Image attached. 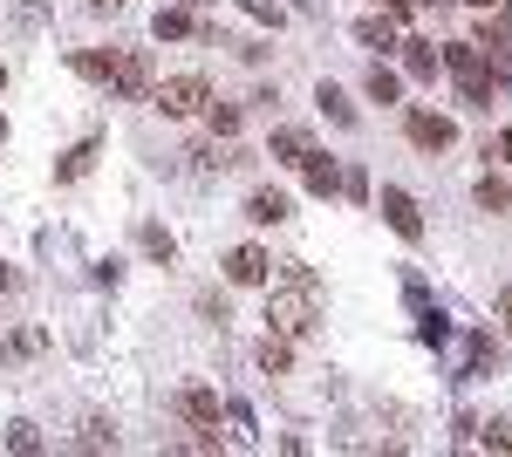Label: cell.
Returning a JSON list of instances; mask_svg holds the SVG:
<instances>
[{
    "label": "cell",
    "mask_w": 512,
    "mask_h": 457,
    "mask_svg": "<svg viewBox=\"0 0 512 457\" xmlns=\"http://www.w3.org/2000/svg\"><path fill=\"white\" fill-rule=\"evenodd\" d=\"M321 321V273L315 267H287L280 287L267 294V328L274 335H308Z\"/></svg>",
    "instance_id": "obj_1"
},
{
    "label": "cell",
    "mask_w": 512,
    "mask_h": 457,
    "mask_svg": "<svg viewBox=\"0 0 512 457\" xmlns=\"http://www.w3.org/2000/svg\"><path fill=\"white\" fill-rule=\"evenodd\" d=\"M444 69L458 76V89H465L472 110H492V89H499V82H492V62H485L478 41H451V48H444Z\"/></svg>",
    "instance_id": "obj_2"
},
{
    "label": "cell",
    "mask_w": 512,
    "mask_h": 457,
    "mask_svg": "<svg viewBox=\"0 0 512 457\" xmlns=\"http://www.w3.org/2000/svg\"><path fill=\"white\" fill-rule=\"evenodd\" d=\"M151 103L164 116H198L212 103V89H205V76H171V82H151Z\"/></svg>",
    "instance_id": "obj_3"
},
{
    "label": "cell",
    "mask_w": 512,
    "mask_h": 457,
    "mask_svg": "<svg viewBox=\"0 0 512 457\" xmlns=\"http://www.w3.org/2000/svg\"><path fill=\"white\" fill-rule=\"evenodd\" d=\"M151 55H144V48H123L117 62H110V96H123V103H144V96H151Z\"/></svg>",
    "instance_id": "obj_4"
},
{
    "label": "cell",
    "mask_w": 512,
    "mask_h": 457,
    "mask_svg": "<svg viewBox=\"0 0 512 457\" xmlns=\"http://www.w3.org/2000/svg\"><path fill=\"white\" fill-rule=\"evenodd\" d=\"M383 219H390L396 239H410V246L424 239V212H417V198H410L403 185H383Z\"/></svg>",
    "instance_id": "obj_5"
},
{
    "label": "cell",
    "mask_w": 512,
    "mask_h": 457,
    "mask_svg": "<svg viewBox=\"0 0 512 457\" xmlns=\"http://www.w3.org/2000/svg\"><path fill=\"white\" fill-rule=\"evenodd\" d=\"M410 144H417V151H451V144H458V123L437 116V110H410Z\"/></svg>",
    "instance_id": "obj_6"
},
{
    "label": "cell",
    "mask_w": 512,
    "mask_h": 457,
    "mask_svg": "<svg viewBox=\"0 0 512 457\" xmlns=\"http://www.w3.org/2000/svg\"><path fill=\"white\" fill-rule=\"evenodd\" d=\"M171 410L192 423V430H219V389L192 382V389H178V403H171Z\"/></svg>",
    "instance_id": "obj_7"
},
{
    "label": "cell",
    "mask_w": 512,
    "mask_h": 457,
    "mask_svg": "<svg viewBox=\"0 0 512 457\" xmlns=\"http://www.w3.org/2000/svg\"><path fill=\"white\" fill-rule=\"evenodd\" d=\"M267 267H274V260H267L260 246H233V253H226V280H233V287H260Z\"/></svg>",
    "instance_id": "obj_8"
},
{
    "label": "cell",
    "mask_w": 512,
    "mask_h": 457,
    "mask_svg": "<svg viewBox=\"0 0 512 457\" xmlns=\"http://www.w3.org/2000/svg\"><path fill=\"white\" fill-rule=\"evenodd\" d=\"M287 212H294V205H287V191H274V185H260L246 198V219H253V226H280Z\"/></svg>",
    "instance_id": "obj_9"
},
{
    "label": "cell",
    "mask_w": 512,
    "mask_h": 457,
    "mask_svg": "<svg viewBox=\"0 0 512 457\" xmlns=\"http://www.w3.org/2000/svg\"><path fill=\"white\" fill-rule=\"evenodd\" d=\"M396 48H403V76H410V82H437V48H431V41L410 35V41H396Z\"/></svg>",
    "instance_id": "obj_10"
},
{
    "label": "cell",
    "mask_w": 512,
    "mask_h": 457,
    "mask_svg": "<svg viewBox=\"0 0 512 457\" xmlns=\"http://www.w3.org/2000/svg\"><path fill=\"white\" fill-rule=\"evenodd\" d=\"M308 151H315V144H308V130H301V123H280L274 144H267V157H274V164H301Z\"/></svg>",
    "instance_id": "obj_11"
},
{
    "label": "cell",
    "mask_w": 512,
    "mask_h": 457,
    "mask_svg": "<svg viewBox=\"0 0 512 457\" xmlns=\"http://www.w3.org/2000/svg\"><path fill=\"white\" fill-rule=\"evenodd\" d=\"M301 178H308V191H315V198H335V191H342V171H335V157H301Z\"/></svg>",
    "instance_id": "obj_12"
},
{
    "label": "cell",
    "mask_w": 512,
    "mask_h": 457,
    "mask_svg": "<svg viewBox=\"0 0 512 457\" xmlns=\"http://www.w3.org/2000/svg\"><path fill=\"white\" fill-rule=\"evenodd\" d=\"M151 28H158V41H185V35H198L192 7H178V0H171V7H158V21H151Z\"/></svg>",
    "instance_id": "obj_13"
},
{
    "label": "cell",
    "mask_w": 512,
    "mask_h": 457,
    "mask_svg": "<svg viewBox=\"0 0 512 457\" xmlns=\"http://www.w3.org/2000/svg\"><path fill=\"white\" fill-rule=\"evenodd\" d=\"M355 35L369 41V48H396V41H403V35H396V14H390V7H383V14H362V21H355Z\"/></svg>",
    "instance_id": "obj_14"
},
{
    "label": "cell",
    "mask_w": 512,
    "mask_h": 457,
    "mask_svg": "<svg viewBox=\"0 0 512 457\" xmlns=\"http://www.w3.org/2000/svg\"><path fill=\"white\" fill-rule=\"evenodd\" d=\"M110 62H117V48H76V76L89 82H110Z\"/></svg>",
    "instance_id": "obj_15"
},
{
    "label": "cell",
    "mask_w": 512,
    "mask_h": 457,
    "mask_svg": "<svg viewBox=\"0 0 512 457\" xmlns=\"http://www.w3.org/2000/svg\"><path fill=\"white\" fill-rule=\"evenodd\" d=\"M315 103H321V116H335L342 130H355V103L342 96V89H335V82H321V96H315Z\"/></svg>",
    "instance_id": "obj_16"
},
{
    "label": "cell",
    "mask_w": 512,
    "mask_h": 457,
    "mask_svg": "<svg viewBox=\"0 0 512 457\" xmlns=\"http://www.w3.org/2000/svg\"><path fill=\"white\" fill-rule=\"evenodd\" d=\"M362 89H369V103H396V96H403V82H396V69H383V62L369 69V82H362Z\"/></svg>",
    "instance_id": "obj_17"
},
{
    "label": "cell",
    "mask_w": 512,
    "mask_h": 457,
    "mask_svg": "<svg viewBox=\"0 0 512 457\" xmlns=\"http://www.w3.org/2000/svg\"><path fill=\"white\" fill-rule=\"evenodd\" d=\"M478 205H485V212H512V185L485 171V178H478Z\"/></svg>",
    "instance_id": "obj_18"
},
{
    "label": "cell",
    "mask_w": 512,
    "mask_h": 457,
    "mask_svg": "<svg viewBox=\"0 0 512 457\" xmlns=\"http://www.w3.org/2000/svg\"><path fill=\"white\" fill-rule=\"evenodd\" d=\"M137 239H144V253H151L158 267H171V260H178V239H171V232H164V226H144V232H137Z\"/></svg>",
    "instance_id": "obj_19"
},
{
    "label": "cell",
    "mask_w": 512,
    "mask_h": 457,
    "mask_svg": "<svg viewBox=\"0 0 512 457\" xmlns=\"http://www.w3.org/2000/svg\"><path fill=\"white\" fill-rule=\"evenodd\" d=\"M287 362H294L287 335H267V342H260V369H267V376H287Z\"/></svg>",
    "instance_id": "obj_20"
},
{
    "label": "cell",
    "mask_w": 512,
    "mask_h": 457,
    "mask_svg": "<svg viewBox=\"0 0 512 457\" xmlns=\"http://www.w3.org/2000/svg\"><path fill=\"white\" fill-rule=\"evenodd\" d=\"M89 164H96V137H89V144H76V151L62 157V164H55V178H62V185H69V178H82V171H89Z\"/></svg>",
    "instance_id": "obj_21"
},
{
    "label": "cell",
    "mask_w": 512,
    "mask_h": 457,
    "mask_svg": "<svg viewBox=\"0 0 512 457\" xmlns=\"http://www.w3.org/2000/svg\"><path fill=\"white\" fill-rule=\"evenodd\" d=\"M472 376H499V342L492 335H472Z\"/></svg>",
    "instance_id": "obj_22"
},
{
    "label": "cell",
    "mask_w": 512,
    "mask_h": 457,
    "mask_svg": "<svg viewBox=\"0 0 512 457\" xmlns=\"http://www.w3.org/2000/svg\"><path fill=\"white\" fill-rule=\"evenodd\" d=\"M472 444H478V451H512V430H506L499 417H492V423H478V437H472Z\"/></svg>",
    "instance_id": "obj_23"
},
{
    "label": "cell",
    "mask_w": 512,
    "mask_h": 457,
    "mask_svg": "<svg viewBox=\"0 0 512 457\" xmlns=\"http://www.w3.org/2000/svg\"><path fill=\"white\" fill-rule=\"evenodd\" d=\"M205 116H212V137H239V110L233 103H205Z\"/></svg>",
    "instance_id": "obj_24"
},
{
    "label": "cell",
    "mask_w": 512,
    "mask_h": 457,
    "mask_svg": "<svg viewBox=\"0 0 512 457\" xmlns=\"http://www.w3.org/2000/svg\"><path fill=\"white\" fill-rule=\"evenodd\" d=\"M7 451L35 457V451H41V430H35V423H14V430H7Z\"/></svg>",
    "instance_id": "obj_25"
},
{
    "label": "cell",
    "mask_w": 512,
    "mask_h": 457,
    "mask_svg": "<svg viewBox=\"0 0 512 457\" xmlns=\"http://www.w3.org/2000/svg\"><path fill=\"white\" fill-rule=\"evenodd\" d=\"M239 7H246L253 21H267V28H280V21H287V7H280V0H239Z\"/></svg>",
    "instance_id": "obj_26"
},
{
    "label": "cell",
    "mask_w": 512,
    "mask_h": 457,
    "mask_svg": "<svg viewBox=\"0 0 512 457\" xmlns=\"http://www.w3.org/2000/svg\"><path fill=\"white\" fill-rule=\"evenodd\" d=\"M82 451H117V430H110V423H89V430H82Z\"/></svg>",
    "instance_id": "obj_27"
},
{
    "label": "cell",
    "mask_w": 512,
    "mask_h": 457,
    "mask_svg": "<svg viewBox=\"0 0 512 457\" xmlns=\"http://www.w3.org/2000/svg\"><path fill=\"white\" fill-rule=\"evenodd\" d=\"M226 423H233L239 444H253V410H246V403H226Z\"/></svg>",
    "instance_id": "obj_28"
},
{
    "label": "cell",
    "mask_w": 512,
    "mask_h": 457,
    "mask_svg": "<svg viewBox=\"0 0 512 457\" xmlns=\"http://www.w3.org/2000/svg\"><path fill=\"white\" fill-rule=\"evenodd\" d=\"M342 198L362 205V198H369V171H342Z\"/></svg>",
    "instance_id": "obj_29"
},
{
    "label": "cell",
    "mask_w": 512,
    "mask_h": 457,
    "mask_svg": "<svg viewBox=\"0 0 512 457\" xmlns=\"http://www.w3.org/2000/svg\"><path fill=\"white\" fill-rule=\"evenodd\" d=\"M485 157H506V164H512V130H499V137L485 144Z\"/></svg>",
    "instance_id": "obj_30"
},
{
    "label": "cell",
    "mask_w": 512,
    "mask_h": 457,
    "mask_svg": "<svg viewBox=\"0 0 512 457\" xmlns=\"http://www.w3.org/2000/svg\"><path fill=\"white\" fill-rule=\"evenodd\" d=\"M82 7H89V14H117L123 0H82Z\"/></svg>",
    "instance_id": "obj_31"
},
{
    "label": "cell",
    "mask_w": 512,
    "mask_h": 457,
    "mask_svg": "<svg viewBox=\"0 0 512 457\" xmlns=\"http://www.w3.org/2000/svg\"><path fill=\"white\" fill-rule=\"evenodd\" d=\"M499 321H506V335H512V287L499 294Z\"/></svg>",
    "instance_id": "obj_32"
},
{
    "label": "cell",
    "mask_w": 512,
    "mask_h": 457,
    "mask_svg": "<svg viewBox=\"0 0 512 457\" xmlns=\"http://www.w3.org/2000/svg\"><path fill=\"white\" fill-rule=\"evenodd\" d=\"M14 280H21V273L7 267V260H0V294H7V287H14Z\"/></svg>",
    "instance_id": "obj_33"
},
{
    "label": "cell",
    "mask_w": 512,
    "mask_h": 457,
    "mask_svg": "<svg viewBox=\"0 0 512 457\" xmlns=\"http://www.w3.org/2000/svg\"><path fill=\"white\" fill-rule=\"evenodd\" d=\"M0 144H7V116H0Z\"/></svg>",
    "instance_id": "obj_34"
},
{
    "label": "cell",
    "mask_w": 512,
    "mask_h": 457,
    "mask_svg": "<svg viewBox=\"0 0 512 457\" xmlns=\"http://www.w3.org/2000/svg\"><path fill=\"white\" fill-rule=\"evenodd\" d=\"M410 7H437V0H410Z\"/></svg>",
    "instance_id": "obj_35"
},
{
    "label": "cell",
    "mask_w": 512,
    "mask_h": 457,
    "mask_svg": "<svg viewBox=\"0 0 512 457\" xmlns=\"http://www.w3.org/2000/svg\"><path fill=\"white\" fill-rule=\"evenodd\" d=\"M178 7H205V0H178Z\"/></svg>",
    "instance_id": "obj_36"
},
{
    "label": "cell",
    "mask_w": 512,
    "mask_h": 457,
    "mask_svg": "<svg viewBox=\"0 0 512 457\" xmlns=\"http://www.w3.org/2000/svg\"><path fill=\"white\" fill-rule=\"evenodd\" d=\"M0 89H7V62H0Z\"/></svg>",
    "instance_id": "obj_37"
},
{
    "label": "cell",
    "mask_w": 512,
    "mask_h": 457,
    "mask_svg": "<svg viewBox=\"0 0 512 457\" xmlns=\"http://www.w3.org/2000/svg\"><path fill=\"white\" fill-rule=\"evenodd\" d=\"M465 7H492V0H465Z\"/></svg>",
    "instance_id": "obj_38"
}]
</instances>
